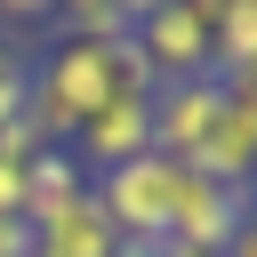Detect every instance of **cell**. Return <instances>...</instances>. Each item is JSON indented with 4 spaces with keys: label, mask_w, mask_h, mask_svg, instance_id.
Segmentation results:
<instances>
[{
    "label": "cell",
    "mask_w": 257,
    "mask_h": 257,
    "mask_svg": "<svg viewBox=\"0 0 257 257\" xmlns=\"http://www.w3.org/2000/svg\"><path fill=\"white\" fill-rule=\"evenodd\" d=\"M128 88H153V72L128 40H64L56 32V48L32 56L24 128H32V145H72V128L88 112H104L112 96H128Z\"/></svg>",
    "instance_id": "6da1fadb"
},
{
    "label": "cell",
    "mask_w": 257,
    "mask_h": 257,
    "mask_svg": "<svg viewBox=\"0 0 257 257\" xmlns=\"http://www.w3.org/2000/svg\"><path fill=\"white\" fill-rule=\"evenodd\" d=\"M185 185H193V169H185V161H169V153H137V161H120V169L88 177L96 209L112 217V233H120V241H153V249L177 233Z\"/></svg>",
    "instance_id": "7a4b0ae2"
},
{
    "label": "cell",
    "mask_w": 257,
    "mask_h": 257,
    "mask_svg": "<svg viewBox=\"0 0 257 257\" xmlns=\"http://www.w3.org/2000/svg\"><path fill=\"white\" fill-rule=\"evenodd\" d=\"M128 48L145 56L153 88H161V80H201V72H217V40H209V16H201L193 0H161L153 16H137V24H128Z\"/></svg>",
    "instance_id": "3957f363"
},
{
    "label": "cell",
    "mask_w": 257,
    "mask_h": 257,
    "mask_svg": "<svg viewBox=\"0 0 257 257\" xmlns=\"http://www.w3.org/2000/svg\"><path fill=\"white\" fill-rule=\"evenodd\" d=\"M137 153H153V88H128V96H112L104 112H88L72 128V161L88 177H104V169H120Z\"/></svg>",
    "instance_id": "277c9868"
},
{
    "label": "cell",
    "mask_w": 257,
    "mask_h": 257,
    "mask_svg": "<svg viewBox=\"0 0 257 257\" xmlns=\"http://www.w3.org/2000/svg\"><path fill=\"white\" fill-rule=\"evenodd\" d=\"M217 112H225V80H217V72H201V80H161V88H153V153L193 161V145L217 128Z\"/></svg>",
    "instance_id": "5b68a950"
},
{
    "label": "cell",
    "mask_w": 257,
    "mask_h": 257,
    "mask_svg": "<svg viewBox=\"0 0 257 257\" xmlns=\"http://www.w3.org/2000/svg\"><path fill=\"white\" fill-rule=\"evenodd\" d=\"M241 225H249V193H241V185H209V177H193L169 241H177V249H193V257H225Z\"/></svg>",
    "instance_id": "8992f818"
},
{
    "label": "cell",
    "mask_w": 257,
    "mask_h": 257,
    "mask_svg": "<svg viewBox=\"0 0 257 257\" xmlns=\"http://www.w3.org/2000/svg\"><path fill=\"white\" fill-rule=\"evenodd\" d=\"M32 257H120V233L96 209V193H80V201L32 217Z\"/></svg>",
    "instance_id": "52a82bcc"
},
{
    "label": "cell",
    "mask_w": 257,
    "mask_h": 257,
    "mask_svg": "<svg viewBox=\"0 0 257 257\" xmlns=\"http://www.w3.org/2000/svg\"><path fill=\"white\" fill-rule=\"evenodd\" d=\"M80 193H88V169L72 161V145H40L24 161V225L48 217V209H64V201H80Z\"/></svg>",
    "instance_id": "ba28073f"
},
{
    "label": "cell",
    "mask_w": 257,
    "mask_h": 257,
    "mask_svg": "<svg viewBox=\"0 0 257 257\" xmlns=\"http://www.w3.org/2000/svg\"><path fill=\"white\" fill-rule=\"evenodd\" d=\"M209 40H217V80H233V72H257V0H225Z\"/></svg>",
    "instance_id": "9c48e42d"
},
{
    "label": "cell",
    "mask_w": 257,
    "mask_h": 257,
    "mask_svg": "<svg viewBox=\"0 0 257 257\" xmlns=\"http://www.w3.org/2000/svg\"><path fill=\"white\" fill-rule=\"evenodd\" d=\"M56 32L64 40H128L120 0H56Z\"/></svg>",
    "instance_id": "30bf717a"
},
{
    "label": "cell",
    "mask_w": 257,
    "mask_h": 257,
    "mask_svg": "<svg viewBox=\"0 0 257 257\" xmlns=\"http://www.w3.org/2000/svg\"><path fill=\"white\" fill-rule=\"evenodd\" d=\"M40 145H32V128L16 120V128H0V217H24V161H32Z\"/></svg>",
    "instance_id": "8fae6325"
},
{
    "label": "cell",
    "mask_w": 257,
    "mask_h": 257,
    "mask_svg": "<svg viewBox=\"0 0 257 257\" xmlns=\"http://www.w3.org/2000/svg\"><path fill=\"white\" fill-rule=\"evenodd\" d=\"M24 104H32V56L0 32V128H16V120H24Z\"/></svg>",
    "instance_id": "7c38bea8"
},
{
    "label": "cell",
    "mask_w": 257,
    "mask_h": 257,
    "mask_svg": "<svg viewBox=\"0 0 257 257\" xmlns=\"http://www.w3.org/2000/svg\"><path fill=\"white\" fill-rule=\"evenodd\" d=\"M0 257H32V225L24 217H0Z\"/></svg>",
    "instance_id": "4fadbf2b"
},
{
    "label": "cell",
    "mask_w": 257,
    "mask_h": 257,
    "mask_svg": "<svg viewBox=\"0 0 257 257\" xmlns=\"http://www.w3.org/2000/svg\"><path fill=\"white\" fill-rule=\"evenodd\" d=\"M225 96H233V104H249V112H257V72H233V80H225Z\"/></svg>",
    "instance_id": "5bb4252c"
},
{
    "label": "cell",
    "mask_w": 257,
    "mask_h": 257,
    "mask_svg": "<svg viewBox=\"0 0 257 257\" xmlns=\"http://www.w3.org/2000/svg\"><path fill=\"white\" fill-rule=\"evenodd\" d=\"M225 257H257V209H249V225L233 233V249H225Z\"/></svg>",
    "instance_id": "9a60e30c"
},
{
    "label": "cell",
    "mask_w": 257,
    "mask_h": 257,
    "mask_svg": "<svg viewBox=\"0 0 257 257\" xmlns=\"http://www.w3.org/2000/svg\"><path fill=\"white\" fill-rule=\"evenodd\" d=\"M153 8H161V0H120V16H128V24H137V16H153Z\"/></svg>",
    "instance_id": "2e32d148"
},
{
    "label": "cell",
    "mask_w": 257,
    "mask_h": 257,
    "mask_svg": "<svg viewBox=\"0 0 257 257\" xmlns=\"http://www.w3.org/2000/svg\"><path fill=\"white\" fill-rule=\"evenodd\" d=\"M241 193H249V209H257V169H249V185H241Z\"/></svg>",
    "instance_id": "e0dca14e"
}]
</instances>
